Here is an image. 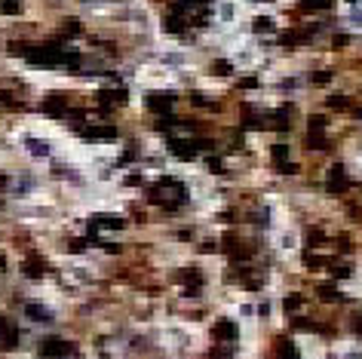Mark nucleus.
Returning <instances> with one entry per match:
<instances>
[{
    "mask_svg": "<svg viewBox=\"0 0 362 359\" xmlns=\"http://www.w3.org/2000/svg\"><path fill=\"white\" fill-rule=\"evenodd\" d=\"M40 353H43V356H53V359H62V356H71L74 347H71L68 341H62V338H46L43 344H40Z\"/></svg>",
    "mask_w": 362,
    "mask_h": 359,
    "instance_id": "f257e3e1",
    "label": "nucleus"
},
{
    "mask_svg": "<svg viewBox=\"0 0 362 359\" xmlns=\"http://www.w3.org/2000/svg\"><path fill=\"white\" fill-rule=\"evenodd\" d=\"M25 313L34 319V323H49V319H53V313L43 304H25Z\"/></svg>",
    "mask_w": 362,
    "mask_h": 359,
    "instance_id": "f03ea898",
    "label": "nucleus"
},
{
    "mask_svg": "<svg viewBox=\"0 0 362 359\" xmlns=\"http://www.w3.org/2000/svg\"><path fill=\"white\" fill-rule=\"evenodd\" d=\"M22 273H25V276H31V279H40V276H43V273H46V267H43V264H40L37 258H28V261L22 264Z\"/></svg>",
    "mask_w": 362,
    "mask_h": 359,
    "instance_id": "7ed1b4c3",
    "label": "nucleus"
},
{
    "mask_svg": "<svg viewBox=\"0 0 362 359\" xmlns=\"http://www.w3.org/2000/svg\"><path fill=\"white\" fill-rule=\"evenodd\" d=\"M218 19H221L224 25H233V22H236V4H227V0H224L221 10H218Z\"/></svg>",
    "mask_w": 362,
    "mask_h": 359,
    "instance_id": "20e7f679",
    "label": "nucleus"
},
{
    "mask_svg": "<svg viewBox=\"0 0 362 359\" xmlns=\"http://www.w3.org/2000/svg\"><path fill=\"white\" fill-rule=\"evenodd\" d=\"M43 111H46V114H56V117H59V114L65 111V98H62V95H49V98L43 101Z\"/></svg>",
    "mask_w": 362,
    "mask_h": 359,
    "instance_id": "39448f33",
    "label": "nucleus"
},
{
    "mask_svg": "<svg viewBox=\"0 0 362 359\" xmlns=\"http://www.w3.org/2000/svg\"><path fill=\"white\" fill-rule=\"evenodd\" d=\"M16 338H19V332H16V326H10V323H4V347H7V350H13V347H16Z\"/></svg>",
    "mask_w": 362,
    "mask_h": 359,
    "instance_id": "423d86ee",
    "label": "nucleus"
},
{
    "mask_svg": "<svg viewBox=\"0 0 362 359\" xmlns=\"http://www.w3.org/2000/svg\"><path fill=\"white\" fill-rule=\"evenodd\" d=\"M25 144H28V150H31V153H37V157H46V153H49V144H40L37 138H28Z\"/></svg>",
    "mask_w": 362,
    "mask_h": 359,
    "instance_id": "0eeeda50",
    "label": "nucleus"
},
{
    "mask_svg": "<svg viewBox=\"0 0 362 359\" xmlns=\"http://www.w3.org/2000/svg\"><path fill=\"white\" fill-rule=\"evenodd\" d=\"M279 246H283L286 252H292V249H295V233H283V239H279Z\"/></svg>",
    "mask_w": 362,
    "mask_h": 359,
    "instance_id": "6e6552de",
    "label": "nucleus"
},
{
    "mask_svg": "<svg viewBox=\"0 0 362 359\" xmlns=\"http://www.w3.org/2000/svg\"><path fill=\"white\" fill-rule=\"evenodd\" d=\"M350 25H353V28H362V10L350 13Z\"/></svg>",
    "mask_w": 362,
    "mask_h": 359,
    "instance_id": "1a4fd4ad",
    "label": "nucleus"
},
{
    "mask_svg": "<svg viewBox=\"0 0 362 359\" xmlns=\"http://www.w3.org/2000/svg\"><path fill=\"white\" fill-rule=\"evenodd\" d=\"M4 13H19V4L16 0H4Z\"/></svg>",
    "mask_w": 362,
    "mask_h": 359,
    "instance_id": "9d476101",
    "label": "nucleus"
},
{
    "mask_svg": "<svg viewBox=\"0 0 362 359\" xmlns=\"http://www.w3.org/2000/svg\"><path fill=\"white\" fill-rule=\"evenodd\" d=\"M4 323H7V319H0V329H4Z\"/></svg>",
    "mask_w": 362,
    "mask_h": 359,
    "instance_id": "9b49d317",
    "label": "nucleus"
}]
</instances>
